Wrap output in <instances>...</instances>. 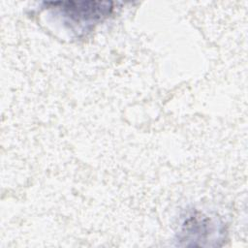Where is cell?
Wrapping results in <instances>:
<instances>
[{
    "label": "cell",
    "instance_id": "1",
    "mask_svg": "<svg viewBox=\"0 0 248 248\" xmlns=\"http://www.w3.org/2000/svg\"><path fill=\"white\" fill-rule=\"evenodd\" d=\"M47 8L54 10L66 23L78 28L92 26L108 17L113 6L106 1H58L46 3Z\"/></svg>",
    "mask_w": 248,
    "mask_h": 248
}]
</instances>
